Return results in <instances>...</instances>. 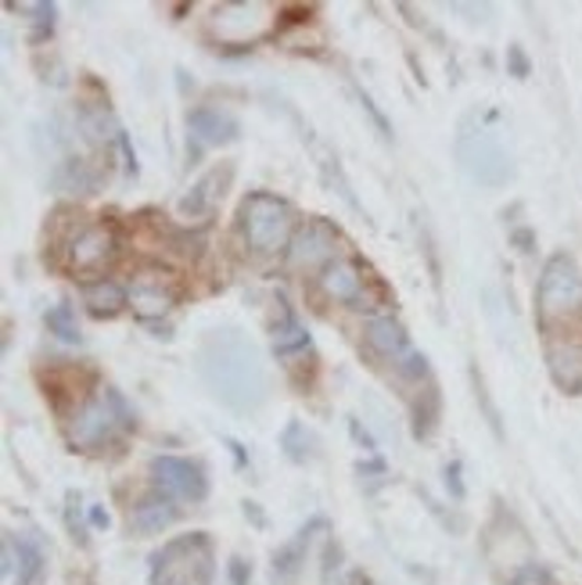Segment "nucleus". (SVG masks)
<instances>
[{"label":"nucleus","mask_w":582,"mask_h":585,"mask_svg":"<svg viewBox=\"0 0 582 585\" xmlns=\"http://www.w3.org/2000/svg\"><path fill=\"white\" fill-rule=\"evenodd\" d=\"M320 166H323V176H328V184H334V187H338V195L345 198V206H349V209H356V212H363V209H360V201L353 198V190H349V184H345V176H342V166H338V158L328 155V158L320 162Z\"/></svg>","instance_id":"c85d7f7f"},{"label":"nucleus","mask_w":582,"mask_h":585,"mask_svg":"<svg viewBox=\"0 0 582 585\" xmlns=\"http://www.w3.org/2000/svg\"><path fill=\"white\" fill-rule=\"evenodd\" d=\"M320 525H323V521H314L309 528H303L299 536H295L292 542H284V547L274 553V578H277V582H292L295 575H299L303 564H306L309 539H314V532H317Z\"/></svg>","instance_id":"aec40b11"},{"label":"nucleus","mask_w":582,"mask_h":585,"mask_svg":"<svg viewBox=\"0 0 582 585\" xmlns=\"http://www.w3.org/2000/svg\"><path fill=\"white\" fill-rule=\"evenodd\" d=\"M356 98H360V104H363V112H367V115H371V122L377 126V133H382L385 141H392V126H388V119H385L382 112H377V104H374V101H371L363 90H356Z\"/></svg>","instance_id":"473e14b6"},{"label":"nucleus","mask_w":582,"mask_h":585,"mask_svg":"<svg viewBox=\"0 0 582 585\" xmlns=\"http://www.w3.org/2000/svg\"><path fill=\"white\" fill-rule=\"evenodd\" d=\"M396 366V374L406 377V380H421L428 374V360H425V352H417V349H406L403 356L392 363Z\"/></svg>","instance_id":"cd10ccee"},{"label":"nucleus","mask_w":582,"mask_h":585,"mask_svg":"<svg viewBox=\"0 0 582 585\" xmlns=\"http://www.w3.org/2000/svg\"><path fill=\"white\" fill-rule=\"evenodd\" d=\"M84 306L90 309V317L112 320V317H119V312L130 306V295L123 291V284L101 277V280H90L87 288H84Z\"/></svg>","instance_id":"6ab92c4d"},{"label":"nucleus","mask_w":582,"mask_h":585,"mask_svg":"<svg viewBox=\"0 0 582 585\" xmlns=\"http://www.w3.org/2000/svg\"><path fill=\"white\" fill-rule=\"evenodd\" d=\"M158 274H141L138 284L130 288V306L133 312L144 320V323H152V320H162V317H169V309L177 306V291L166 288L162 280H155Z\"/></svg>","instance_id":"4468645a"},{"label":"nucleus","mask_w":582,"mask_h":585,"mask_svg":"<svg viewBox=\"0 0 582 585\" xmlns=\"http://www.w3.org/2000/svg\"><path fill=\"white\" fill-rule=\"evenodd\" d=\"M547 371L561 391H568V396H582V342H575V338H550Z\"/></svg>","instance_id":"f8f14e48"},{"label":"nucleus","mask_w":582,"mask_h":585,"mask_svg":"<svg viewBox=\"0 0 582 585\" xmlns=\"http://www.w3.org/2000/svg\"><path fill=\"white\" fill-rule=\"evenodd\" d=\"M90 525H94V528H108V514H105L101 507H94V510H90Z\"/></svg>","instance_id":"ea45409f"},{"label":"nucleus","mask_w":582,"mask_h":585,"mask_svg":"<svg viewBox=\"0 0 582 585\" xmlns=\"http://www.w3.org/2000/svg\"><path fill=\"white\" fill-rule=\"evenodd\" d=\"M514 241L521 244V252H529V244H532V234L529 230H518V234H514Z\"/></svg>","instance_id":"a19ab883"},{"label":"nucleus","mask_w":582,"mask_h":585,"mask_svg":"<svg viewBox=\"0 0 582 585\" xmlns=\"http://www.w3.org/2000/svg\"><path fill=\"white\" fill-rule=\"evenodd\" d=\"M227 180H230V166L209 169L206 176H201V180L180 198V216H184V220H201V216H209L216 209V201L223 198Z\"/></svg>","instance_id":"2eb2a0df"},{"label":"nucleus","mask_w":582,"mask_h":585,"mask_svg":"<svg viewBox=\"0 0 582 585\" xmlns=\"http://www.w3.org/2000/svg\"><path fill=\"white\" fill-rule=\"evenodd\" d=\"M187 130H191V137L198 144H209V147H223L230 141H238V119L227 108H216V104L191 108L187 112Z\"/></svg>","instance_id":"ddd939ff"},{"label":"nucleus","mask_w":582,"mask_h":585,"mask_svg":"<svg viewBox=\"0 0 582 585\" xmlns=\"http://www.w3.org/2000/svg\"><path fill=\"white\" fill-rule=\"evenodd\" d=\"M8 8L19 11V15H33V33H30L33 44L51 36V30H54V4L51 0H19V4H8Z\"/></svg>","instance_id":"b1692460"},{"label":"nucleus","mask_w":582,"mask_h":585,"mask_svg":"<svg viewBox=\"0 0 582 585\" xmlns=\"http://www.w3.org/2000/svg\"><path fill=\"white\" fill-rule=\"evenodd\" d=\"M281 449L288 453V460H295V464H306V460L317 456V439L303 420H292V424L281 431Z\"/></svg>","instance_id":"5701e85b"},{"label":"nucleus","mask_w":582,"mask_h":585,"mask_svg":"<svg viewBox=\"0 0 582 585\" xmlns=\"http://www.w3.org/2000/svg\"><path fill=\"white\" fill-rule=\"evenodd\" d=\"M536 312L539 328H564V323L582 320V274L568 255H553L543 266L536 288Z\"/></svg>","instance_id":"7ed1b4c3"},{"label":"nucleus","mask_w":582,"mask_h":585,"mask_svg":"<svg viewBox=\"0 0 582 585\" xmlns=\"http://www.w3.org/2000/svg\"><path fill=\"white\" fill-rule=\"evenodd\" d=\"M277 309H281V320L274 328V352L277 356H292V352H299L309 345V331L299 323V317L288 309V302L284 298H277Z\"/></svg>","instance_id":"412c9836"},{"label":"nucleus","mask_w":582,"mask_h":585,"mask_svg":"<svg viewBox=\"0 0 582 585\" xmlns=\"http://www.w3.org/2000/svg\"><path fill=\"white\" fill-rule=\"evenodd\" d=\"M76 126H79V133H84L90 144L119 141V133H123V130H116V122H112V115H108L105 104H84V108H79V112H76Z\"/></svg>","instance_id":"4be33fe9"},{"label":"nucleus","mask_w":582,"mask_h":585,"mask_svg":"<svg viewBox=\"0 0 582 585\" xmlns=\"http://www.w3.org/2000/svg\"><path fill=\"white\" fill-rule=\"evenodd\" d=\"M334 249H338V230L323 220H309L299 234L288 244V266L295 274H323L334 263Z\"/></svg>","instance_id":"6e6552de"},{"label":"nucleus","mask_w":582,"mask_h":585,"mask_svg":"<svg viewBox=\"0 0 582 585\" xmlns=\"http://www.w3.org/2000/svg\"><path fill=\"white\" fill-rule=\"evenodd\" d=\"M349 431H353V439H356V442H360L363 449H367V453H371V456L377 453V442L371 439V434H367V428H363L356 417H349Z\"/></svg>","instance_id":"c9c22d12"},{"label":"nucleus","mask_w":582,"mask_h":585,"mask_svg":"<svg viewBox=\"0 0 582 585\" xmlns=\"http://www.w3.org/2000/svg\"><path fill=\"white\" fill-rule=\"evenodd\" d=\"M15 567H19V547H15V536H4V564H0V571L4 575H15Z\"/></svg>","instance_id":"f704fd0d"},{"label":"nucleus","mask_w":582,"mask_h":585,"mask_svg":"<svg viewBox=\"0 0 582 585\" xmlns=\"http://www.w3.org/2000/svg\"><path fill=\"white\" fill-rule=\"evenodd\" d=\"M317 284L328 302L371 309L367 306V274H363V266L353 263V258H334V263L317 277Z\"/></svg>","instance_id":"9b49d317"},{"label":"nucleus","mask_w":582,"mask_h":585,"mask_svg":"<svg viewBox=\"0 0 582 585\" xmlns=\"http://www.w3.org/2000/svg\"><path fill=\"white\" fill-rule=\"evenodd\" d=\"M446 488L453 493V499H464V482H460V464H446Z\"/></svg>","instance_id":"e433bc0d"},{"label":"nucleus","mask_w":582,"mask_h":585,"mask_svg":"<svg viewBox=\"0 0 582 585\" xmlns=\"http://www.w3.org/2000/svg\"><path fill=\"white\" fill-rule=\"evenodd\" d=\"M270 4L263 0H230L212 11V33L223 44H252L270 30Z\"/></svg>","instance_id":"0eeeda50"},{"label":"nucleus","mask_w":582,"mask_h":585,"mask_svg":"<svg viewBox=\"0 0 582 585\" xmlns=\"http://www.w3.org/2000/svg\"><path fill=\"white\" fill-rule=\"evenodd\" d=\"M44 323H47V331L54 334V338H62V342H69V345H76L79 338V323H76V309L69 306V302H58V306H51L47 312H44Z\"/></svg>","instance_id":"393cba45"},{"label":"nucleus","mask_w":582,"mask_h":585,"mask_svg":"<svg viewBox=\"0 0 582 585\" xmlns=\"http://www.w3.org/2000/svg\"><path fill=\"white\" fill-rule=\"evenodd\" d=\"M471 380H475V396H479V402H482V410H485V417H490V424H493V431H496V434H504V431H499V413H496V406L490 402V391H485V385H482V377H479V371H471Z\"/></svg>","instance_id":"2f4dec72"},{"label":"nucleus","mask_w":582,"mask_h":585,"mask_svg":"<svg viewBox=\"0 0 582 585\" xmlns=\"http://www.w3.org/2000/svg\"><path fill=\"white\" fill-rule=\"evenodd\" d=\"M292 227H295L292 206L277 195H266V190H252L238 209V230H241V238H245V249L252 255L288 252Z\"/></svg>","instance_id":"f03ea898"},{"label":"nucleus","mask_w":582,"mask_h":585,"mask_svg":"<svg viewBox=\"0 0 582 585\" xmlns=\"http://www.w3.org/2000/svg\"><path fill=\"white\" fill-rule=\"evenodd\" d=\"M230 578H234V585H245L252 578V567L241 561V556H234V561H230Z\"/></svg>","instance_id":"4c0bfd02"},{"label":"nucleus","mask_w":582,"mask_h":585,"mask_svg":"<svg viewBox=\"0 0 582 585\" xmlns=\"http://www.w3.org/2000/svg\"><path fill=\"white\" fill-rule=\"evenodd\" d=\"M446 8L464 11V15H490V4H457V0H453V4H446Z\"/></svg>","instance_id":"58836bf2"},{"label":"nucleus","mask_w":582,"mask_h":585,"mask_svg":"<svg viewBox=\"0 0 582 585\" xmlns=\"http://www.w3.org/2000/svg\"><path fill=\"white\" fill-rule=\"evenodd\" d=\"M127 424H130V413H127V402L119 399V391L98 388L73 413V420H69V442L76 449H84V453H94V449H101L105 442H112Z\"/></svg>","instance_id":"39448f33"},{"label":"nucleus","mask_w":582,"mask_h":585,"mask_svg":"<svg viewBox=\"0 0 582 585\" xmlns=\"http://www.w3.org/2000/svg\"><path fill=\"white\" fill-rule=\"evenodd\" d=\"M507 69H510V76H518V79H525L532 73V65H529V58H525V51L518 44L507 47Z\"/></svg>","instance_id":"72a5a7b5"},{"label":"nucleus","mask_w":582,"mask_h":585,"mask_svg":"<svg viewBox=\"0 0 582 585\" xmlns=\"http://www.w3.org/2000/svg\"><path fill=\"white\" fill-rule=\"evenodd\" d=\"M457 158H460V169L482 187H504L514 176V162L507 155V147L490 130H468L457 141Z\"/></svg>","instance_id":"423d86ee"},{"label":"nucleus","mask_w":582,"mask_h":585,"mask_svg":"<svg viewBox=\"0 0 582 585\" xmlns=\"http://www.w3.org/2000/svg\"><path fill=\"white\" fill-rule=\"evenodd\" d=\"M152 478L166 496H177V499H206L209 485H206V474H201L198 464L191 460H180V456H155L152 460Z\"/></svg>","instance_id":"9d476101"},{"label":"nucleus","mask_w":582,"mask_h":585,"mask_svg":"<svg viewBox=\"0 0 582 585\" xmlns=\"http://www.w3.org/2000/svg\"><path fill=\"white\" fill-rule=\"evenodd\" d=\"M65 525H69L73 539L87 542V528H84V510H79V496L69 493V507H65Z\"/></svg>","instance_id":"7c9ffc66"},{"label":"nucleus","mask_w":582,"mask_h":585,"mask_svg":"<svg viewBox=\"0 0 582 585\" xmlns=\"http://www.w3.org/2000/svg\"><path fill=\"white\" fill-rule=\"evenodd\" d=\"M212 547L201 532L173 539L152 556V585H209Z\"/></svg>","instance_id":"20e7f679"},{"label":"nucleus","mask_w":582,"mask_h":585,"mask_svg":"<svg viewBox=\"0 0 582 585\" xmlns=\"http://www.w3.org/2000/svg\"><path fill=\"white\" fill-rule=\"evenodd\" d=\"M510 585H558V582H553V575L543 564H521L518 571H514Z\"/></svg>","instance_id":"c756f323"},{"label":"nucleus","mask_w":582,"mask_h":585,"mask_svg":"<svg viewBox=\"0 0 582 585\" xmlns=\"http://www.w3.org/2000/svg\"><path fill=\"white\" fill-rule=\"evenodd\" d=\"M116 230L108 223H87L79 227L76 234L65 241V263L76 274H94V269H105L116 258Z\"/></svg>","instance_id":"1a4fd4ad"},{"label":"nucleus","mask_w":582,"mask_h":585,"mask_svg":"<svg viewBox=\"0 0 582 585\" xmlns=\"http://www.w3.org/2000/svg\"><path fill=\"white\" fill-rule=\"evenodd\" d=\"M363 342L371 345V352H377V356L392 360V363H396L403 352L410 349L403 323L396 317H371L367 323H363Z\"/></svg>","instance_id":"f3484780"},{"label":"nucleus","mask_w":582,"mask_h":585,"mask_svg":"<svg viewBox=\"0 0 582 585\" xmlns=\"http://www.w3.org/2000/svg\"><path fill=\"white\" fill-rule=\"evenodd\" d=\"M198 374L227 410L252 413L266 399V366L241 331H212L198 349Z\"/></svg>","instance_id":"f257e3e1"},{"label":"nucleus","mask_w":582,"mask_h":585,"mask_svg":"<svg viewBox=\"0 0 582 585\" xmlns=\"http://www.w3.org/2000/svg\"><path fill=\"white\" fill-rule=\"evenodd\" d=\"M436 424H439V391L428 388L421 391V399L414 406V434L417 439H428V434L436 431Z\"/></svg>","instance_id":"a878e982"},{"label":"nucleus","mask_w":582,"mask_h":585,"mask_svg":"<svg viewBox=\"0 0 582 585\" xmlns=\"http://www.w3.org/2000/svg\"><path fill=\"white\" fill-rule=\"evenodd\" d=\"M101 180H105V169L90 158H65L51 176L54 190H69V195H94Z\"/></svg>","instance_id":"a211bd4d"},{"label":"nucleus","mask_w":582,"mask_h":585,"mask_svg":"<svg viewBox=\"0 0 582 585\" xmlns=\"http://www.w3.org/2000/svg\"><path fill=\"white\" fill-rule=\"evenodd\" d=\"M177 521V507H173V496L166 493H147L138 499V507L130 510V528L138 536H158Z\"/></svg>","instance_id":"dca6fc26"},{"label":"nucleus","mask_w":582,"mask_h":585,"mask_svg":"<svg viewBox=\"0 0 582 585\" xmlns=\"http://www.w3.org/2000/svg\"><path fill=\"white\" fill-rule=\"evenodd\" d=\"M19 547V575L15 585H33V578L40 575V567H44V553H40L30 539H15Z\"/></svg>","instance_id":"bb28decb"}]
</instances>
